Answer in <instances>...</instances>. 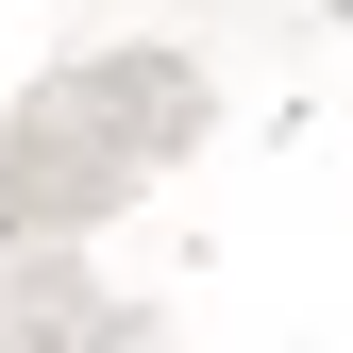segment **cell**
Wrapping results in <instances>:
<instances>
[{
  "label": "cell",
  "instance_id": "1",
  "mask_svg": "<svg viewBox=\"0 0 353 353\" xmlns=\"http://www.w3.org/2000/svg\"><path fill=\"white\" fill-rule=\"evenodd\" d=\"M17 118H51V135H84V152H118V168H168V152H202V118H219V84L168 51H84V68H51Z\"/></svg>",
  "mask_w": 353,
  "mask_h": 353
},
{
  "label": "cell",
  "instance_id": "2",
  "mask_svg": "<svg viewBox=\"0 0 353 353\" xmlns=\"http://www.w3.org/2000/svg\"><path fill=\"white\" fill-rule=\"evenodd\" d=\"M135 185H152V168H118V152L51 135V118H17V135H0V252H17V236H101Z\"/></svg>",
  "mask_w": 353,
  "mask_h": 353
},
{
  "label": "cell",
  "instance_id": "3",
  "mask_svg": "<svg viewBox=\"0 0 353 353\" xmlns=\"http://www.w3.org/2000/svg\"><path fill=\"white\" fill-rule=\"evenodd\" d=\"M0 336H101V286H84L68 236H17V270H0Z\"/></svg>",
  "mask_w": 353,
  "mask_h": 353
},
{
  "label": "cell",
  "instance_id": "4",
  "mask_svg": "<svg viewBox=\"0 0 353 353\" xmlns=\"http://www.w3.org/2000/svg\"><path fill=\"white\" fill-rule=\"evenodd\" d=\"M320 17H353V0H320Z\"/></svg>",
  "mask_w": 353,
  "mask_h": 353
}]
</instances>
